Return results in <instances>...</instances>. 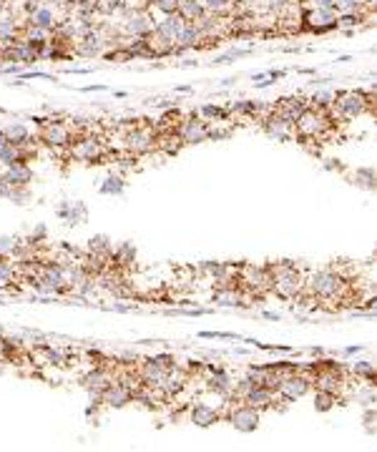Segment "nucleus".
<instances>
[{"mask_svg":"<svg viewBox=\"0 0 377 452\" xmlns=\"http://www.w3.org/2000/svg\"><path fill=\"white\" fill-rule=\"evenodd\" d=\"M226 420L232 422L237 430H242V432H251V430H257V425H259V409L249 407V405H244V402L239 400L237 407L229 409Z\"/></svg>","mask_w":377,"mask_h":452,"instance_id":"f8f14e48","label":"nucleus"},{"mask_svg":"<svg viewBox=\"0 0 377 452\" xmlns=\"http://www.w3.org/2000/svg\"><path fill=\"white\" fill-rule=\"evenodd\" d=\"M18 244L20 241L15 236H0V257H13Z\"/></svg>","mask_w":377,"mask_h":452,"instance_id":"c756f323","label":"nucleus"},{"mask_svg":"<svg viewBox=\"0 0 377 452\" xmlns=\"http://www.w3.org/2000/svg\"><path fill=\"white\" fill-rule=\"evenodd\" d=\"M332 106L337 108V113L342 119H355V116H362L364 111H370L372 108V93L342 91V93H334Z\"/></svg>","mask_w":377,"mask_h":452,"instance_id":"39448f33","label":"nucleus"},{"mask_svg":"<svg viewBox=\"0 0 377 452\" xmlns=\"http://www.w3.org/2000/svg\"><path fill=\"white\" fill-rule=\"evenodd\" d=\"M18 276V264L8 262V257L0 259V289H8Z\"/></svg>","mask_w":377,"mask_h":452,"instance_id":"bb28decb","label":"nucleus"},{"mask_svg":"<svg viewBox=\"0 0 377 452\" xmlns=\"http://www.w3.org/2000/svg\"><path fill=\"white\" fill-rule=\"evenodd\" d=\"M0 131H3V136H6L8 144H18V146L33 144L31 131H28V126H25L23 121H10V123H6Z\"/></svg>","mask_w":377,"mask_h":452,"instance_id":"aec40b11","label":"nucleus"},{"mask_svg":"<svg viewBox=\"0 0 377 452\" xmlns=\"http://www.w3.org/2000/svg\"><path fill=\"white\" fill-rule=\"evenodd\" d=\"M204 116H209V119H221L224 121L226 116H229V111H224V108H216V106H204Z\"/></svg>","mask_w":377,"mask_h":452,"instance_id":"e433bc0d","label":"nucleus"},{"mask_svg":"<svg viewBox=\"0 0 377 452\" xmlns=\"http://www.w3.org/2000/svg\"><path fill=\"white\" fill-rule=\"evenodd\" d=\"M111 382H113V375L106 370V367H94V370L83 377V387L91 392V397H98V400H101V395H103V389H106Z\"/></svg>","mask_w":377,"mask_h":452,"instance_id":"dca6fc26","label":"nucleus"},{"mask_svg":"<svg viewBox=\"0 0 377 452\" xmlns=\"http://www.w3.org/2000/svg\"><path fill=\"white\" fill-rule=\"evenodd\" d=\"M295 131L300 138L307 141H322L327 133L332 131V119L325 113V108L307 106L300 113V119L295 121Z\"/></svg>","mask_w":377,"mask_h":452,"instance_id":"f03ea898","label":"nucleus"},{"mask_svg":"<svg viewBox=\"0 0 377 452\" xmlns=\"http://www.w3.org/2000/svg\"><path fill=\"white\" fill-rule=\"evenodd\" d=\"M68 13L58 6H50V3H36V6H25V23L36 25V28H43V31L53 33L61 25V20L66 18Z\"/></svg>","mask_w":377,"mask_h":452,"instance_id":"20e7f679","label":"nucleus"},{"mask_svg":"<svg viewBox=\"0 0 377 452\" xmlns=\"http://www.w3.org/2000/svg\"><path fill=\"white\" fill-rule=\"evenodd\" d=\"M370 0H337V10H360L362 6H367Z\"/></svg>","mask_w":377,"mask_h":452,"instance_id":"f704fd0d","label":"nucleus"},{"mask_svg":"<svg viewBox=\"0 0 377 452\" xmlns=\"http://www.w3.org/2000/svg\"><path fill=\"white\" fill-rule=\"evenodd\" d=\"M307 106H309V100L304 98V96H287V98L276 100L274 113L276 116H282L284 121H289V123H295V121L300 119V113Z\"/></svg>","mask_w":377,"mask_h":452,"instance_id":"4468645a","label":"nucleus"},{"mask_svg":"<svg viewBox=\"0 0 377 452\" xmlns=\"http://www.w3.org/2000/svg\"><path fill=\"white\" fill-rule=\"evenodd\" d=\"M244 274H242V279L239 282H244L246 289H251V292H267V289H272V271L269 266L264 269V266H244Z\"/></svg>","mask_w":377,"mask_h":452,"instance_id":"ddd939ff","label":"nucleus"},{"mask_svg":"<svg viewBox=\"0 0 377 452\" xmlns=\"http://www.w3.org/2000/svg\"><path fill=\"white\" fill-rule=\"evenodd\" d=\"M8 141H6V136H3V131H0V149H3V146H6Z\"/></svg>","mask_w":377,"mask_h":452,"instance_id":"ea45409f","label":"nucleus"},{"mask_svg":"<svg viewBox=\"0 0 377 452\" xmlns=\"http://www.w3.org/2000/svg\"><path fill=\"white\" fill-rule=\"evenodd\" d=\"M68 149H71V156H73L75 161L94 163L103 158V146H101V141H96V138H91V136L78 138V141H73Z\"/></svg>","mask_w":377,"mask_h":452,"instance_id":"9b49d317","label":"nucleus"},{"mask_svg":"<svg viewBox=\"0 0 377 452\" xmlns=\"http://www.w3.org/2000/svg\"><path fill=\"white\" fill-rule=\"evenodd\" d=\"M264 131L269 133L272 138H276V141H289L292 138V133H295V123H289V121H284L282 116H276L274 111L264 119Z\"/></svg>","mask_w":377,"mask_h":452,"instance_id":"a211bd4d","label":"nucleus"},{"mask_svg":"<svg viewBox=\"0 0 377 452\" xmlns=\"http://www.w3.org/2000/svg\"><path fill=\"white\" fill-rule=\"evenodd\" d=\"M239 400L244 402V405H249V407H254V409H267V407H272V402L276 400V392H274V389H269V387H264V384H254V387L246 389Z\"/></svg>","mask_w":377,"mask_h":452,"instance_id":"2eb2a0df","label":"nucleus"},{"mask_svg":"<svg viewBox=\"0 0 377 452\" xmlns=\"http://www.w3.org/2000/svg\"><path fill=\"white\" fill-rule=\"evenodd\" d=\"M212 375H209V389H214L216 395H224L229 397L234 392V379L229 375H226L224 370H216V367H212Z\"/></svg>","mask_w":377,"mask_h":452,"instance_id":"4be33fe9","label":"nucleus"},{"mask_svg":"<svg viewBox=\"0 0 377 452\" xmlns=\"http://www.w3.org/2000/svg\"><path fill=\"white\" fill-rule=\"evenodd\" d=\"M10 191H13V186L0 176V199H10Z\"/></svg>","mask_w":377,"mask_h":452,"instance_id":"58836bf2","label":"nucleus"},{"mask_svg":"<svg viewBox=\"0 0 377 452\" xmlns=\"http://www.w3.org/2000/svg\"><path fill=\"white\" fill-rule=\"evenodd\" d=\"M314 8H320V10H337V0H314Z\"/></svg>","mask_w":377,"mask_h":452,"instance_id":"4c0bfd02","label":"nucleus"},{"mask_svg":"<svg viewBox=\"0 0 377 452\" xmlns=\"http://www.w3.org/2000/svg\"><path fill=\"white\" fill-rule=\"evenodd\" d=\"M28 186H18V188H13L10 191V199L15 201V204H20V206H23V204H28Z\"/></svg>","mask_w":377,"mask_h":452,"instance_id":"c9c22d12","label":"nucleus"},{"mask_svg":"<svg viewBox=\"0 0 377 452\" xmlns=\"http://www.w3.org/2000/svg\"><path fill=\"white\" fill-rule=\"evenodd\" d=\"M119 31L126 38H146L154 31V20H151V15L146 10H126Z\"/></svg>","mask_w":377,"mask_h":452,"instance_id":"0eeeda50","label":"nucleus"},{"mask_svg":"<svg viewBox=\"0 0 377 452\" xmlns=\"http://www.w3.org/2000/svg\"><path fill=\"white\" fill-rule=\"evenodd\" d=\"M40 123V141L50 149H68L73 144V131L68 123L53 119H38Z\"/></svg>","mask_w":377,"mask_h":452,"instance_id":"423d86ee","label":"nucleus"},{"mask_svg":"<svg viewBox=\"0 0 377 452\" xmlns=\"http://www.w3.org/2000/svg\"><path fill=\"white\" fill-rule=\"evenodd\" d=\"M304 292H309L314 299H320V301H345L347 282L339 271L320 269V271H314L307 282H304Z\"/></svg>","mask_w":377,"mask_h":452,"instance_id":"f257e3e1","label":"nucleus"},{"mask_svg":"<svg viewBox=\"0 0 377 452\" xmlns=\"http://www.w3.org/2000/svg\"><path fill=\"white\" fill-rule=\"evenodd\" d=\"M201 6L209 15H216V18H226L229 13L237 8V0H201Z\"/></svg>","mask_w":377,"mask_h":452,"instance_id":"393cba45","label":"nucleus"},{"mask_svg":"<svg viewBox=\"0 0 377 452\" xmlns=\"http://www.w3.org/2000/svg\"><path fill=\"white\" fill-rule=\"evenodd\" d=\"M332 100H334V91H317V93H312V98H309V106L327 108V106H332Z\"/></svg>","mask_w":377,"mask_h":452,"instance_id":"c85d7f7f","label":"nucleus"},{"mask_svg":"<svg viewBox=\"0 0 377 452\" xmlns=\"http://www.w3.org/2000/svg\"><path fill=\"white\" fill-rule=\"evenodd\" d=\"M154 8L163 15H171V13L179 10V0H154Z\"/></svg>","mask_w":377,"mask_h":452,"instance_id":"2f4dec72","label":"nucleus"},{"mask_svg":"<svg viewBox=\"0 0 377 452\" xmlns=\"http://www.w3.org/2000/svg\"><path fill=\"white\" fill-rule=\"evenodd\" d=\"M101 191H103V194H121V191H124V181H121L119 176H111V179H106V183L101 186Z\"/></svg>","mask_w":377,"mask_h":452,"instance_id":"7c9ffc66","label":"nucleus"},{"mask_svg":"<svg viewBox=\"0 0 377 452\" xmlns=\"http://www.w3.org/2000/svg\"><path fill=\"white\" fill-rule=\"evenodd\" d=\"M3 179H6L13 188H18V186H31V181L36 179V176H33V169L28 166V163H13V166H8L6 169Z\"/></svg>","mask_w":377,"mask_h":452,"instance_id":"6ab92c4d","label":"nucleus"},{"mask_svg":"<svg viewBox=\"0 0 377 452\" xmlns=\"http://www.w3.org/2000/svg\"><path fill=\"white\" fill-rule=\"evenodd\" d=\"M334 402V395H330V392H325V389H317V409H330Z\"/></svg>","mask_w":377,"mask_h":452,"instance_id":"473e14b6","label":"nucleus"},{"mask_svg":"<svg viewBox=\"0 0 377 452\" xmlns=\"http://www.w3.org/2000/svg\"><path fill=\"white\" fill-rule=\"evenodd\" d=\"M121 10H126L124 0H98V6H96V13H101V15H113V13Z\"/></svg>","mask_w":377,"mask_h":452,"instance_id":"cd10ccee","label":"nucleus"},{"mask_svg":"<svg viewBox=\"0 0 377 452\" xmlns=\"http://www.w3.org/2000/svg\"><path fill=\"white\" fill-rule=\"evenodd\" d=\"M179 15H182L186 23H196L199 18H204V6H201V0H179Z\"/></svg>","mask_w":377,"mask_h":452,"instance_id":"b1692460","label":"nucleus"},{"mask_svg":"<svg viewBox=\"0 0 377 452\" xmlns=\"http://www.w3.org/2000/svg\"><path fill=\"white\" fill-rule=\"evenodd\" d=\"M352 372H355V375H364L367 379H375V367H372L370 362H357V364H352Z\"/></svg>","mask_w":377,"mask_h":452,"instance_id":"72a5a7b5","label":"nucleus"},{"mask_svg":"<svg viewBox=\"0 0 377 452\" xmlns=\"http://www.w3.org/2000/svg\"><path fill=\"white\" fill-rule=\"evenodd\" d=\"M201 31L196 28V23H186L184 25V31L179 33V38H176V53L184 48H196V45H201Z\"/></svg>","mask_w":377,"mask_h":452,"instance_id":"5701e85b","label":"nucleus"},{"mask_svg":"<svg viewBox=\"0 0 377 452\" xmlns=\"http://www.w3.org/2000/svg\"><path fill=\"white\" fill-rule=\"evenodd\" d=\"M309 387H312V379H309L307 375H297V372H292V375H284L282 379H279L276 397H282L284 402H295V400H300V397L307 395Z\"/></svg>","mask_w":377,"mask_h":452,"instance_id":"6e6552de","label":"nucleus"},{"mask_svg":"<svg viewBox=\"0 0 377 452\" xmlns=\"http://www.w3.org/2000/svg\"><path fill=\"white\" fill-rule=\"evenodd\" d=\"M174 131H176V136H179V141H182V144H201V141H207V138H209L207 121H199L196 116L182 121Z\"/></svg>","mask_w":377,"mask_h":452,"instance_id":"9d476101","label":"nucleus"},{"mask_svg":"<svg viewBox=\"0 0 377 452\" xmlns=\"http://www.w3.org/2000/svg\"><path fill=\"white\" fill-rule=\"evenodd\" d=\"M219 420V412L214 407H207V405H196L194 409H191V422L199 427H209L214 425V422Z\"/></svg>","mask_w":377,"mask_h":452,"instance_id":"a878e982","label":"nucleus"},{"mask_svg":"<svg viewBox=\"0 0 377 452\" xmlns=\"http://www.w3.org/2000/svg\"><path fill=\"white\" fill-rule=\"evenodd\" d=\"M272 271V292L282 299H295L304 292V276L292 266V264H279L269 266Z\"/></svg>","mask_w":377,"mask_h":452,"instance_id":"7ed1b4c3","label":"nucleus"},{"mask_svg":"<svg viewBox=\"0 0 377 452\" xmlns=\"http://www.w3.org/2000/svg\"><path fill=\"white\" fill-rule=\"evenodd\" d=\"M124 146L131 153H149L151 149H156V133L151 131L149 126H133L126 131Z\"/></svg>","mask_w":377,"mask_h":452,"instance_id":"1a4fd4ad","label":"nucleus"},{"mask_svg":"<svg viewBox=\"0 0 377 452\" xmlns=\"http://www.w3.org/2000/svg\"><path fill=\"white\" fill-rule=\"evenodd\" d=\"M214 301L221 304V307H246V299L237 287H216Z\"/></svg>","mask_w":377,"mask_h":452,"instance_id":"412c9836","label":"nucleus"},{"mask_svg":"<svg viewBox=\"0 0 377 452\" xmlns=\"http://www.w3.org/2000/svg\"><path fill=\"white\" fill-rule=\"evenodd\" d=\"M131 397H133V389L131 387H126L124 382L113 379V382L108 384L106 389H103L101 402H106L108 407H124L126 402H131Z\"/></svg>","mask_w":377,"mask_h":452,"instance_id":"f3484780","label":"nucleus"}]
</instances>
